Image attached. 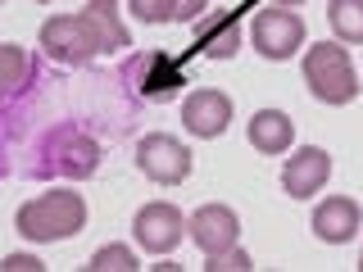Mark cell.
<instances>
[{"label": "cell", "instance_id": "24", "mask_svg": "<svg viewBox=\"0 0 363 272\" xmlns=\"http://www.w3.org/2000/svg\"><path fill=\"white\" fill-rule=\"evenodd\" d=\"M359 272H363V254H359Z\"/></svg>", "mask_w": 363, "mask_h": 272}, {"label": "cell", "instance_id": "12", "mask_svg": "<svg viewBox=\"0 0 363 272\" xmlns=\"http://www.w3.org/2000/svg\"><path fill=\"white\" fill-rule=\"evenodd\" d=\"M359 232V204L350 196H327L313 209V236L327 245H345Z\"/></svg>", "mask_w": 363, "mask_h": 272}, {"label": "cell", "instance_id": "3", "mask_svg": "<svg viewBox=\"0 0 363 272\" xmlns=\"http://www.w3.org/2000/svg\"><path fill=\"white\" fill-rule=\"evenodd\" d=\"M100 168V145L91 141L86 132L77 128H50L41 136V159H37V173L41 177H68V181H82Z\"/></svg>", "mask_w": 363, "mask_h": 272}, {"label": "cell", "instance_id": "4", "mask_svg": "<svg viewBox=\"0 0 363 272\" xmlns=\"http://www.w3.org/2000/svg\"><path fill=\"white\" fill-rule=\"evenodd\" d=\"M41 50L50 55L55 64H68V68H82V64L96 60V55H105L100 50V32L91 28L86 14H55V18H45Z\"/></svg>", "mask_w": 363, "mask_h": 272}, {"label": "cell", "instance_id": "20", "mask_svg": "<svg viewBox=\"0 0 363 272\" xmlns=\"http://www.w3.org/2000/svg\"><path fill=\"white\" fill-rule=\"evenodd\" d=\"M204 268L209 272H245L255 264H250V254L241 245H232V249H218V254H204Z\"/></svg>", "mask_w": 363, "mask_h": 272}, {"label": "cell", "instance_id": "15", "mask_svg": "<svg viewBox=\"0 0 363 272\" xmlns=\"http://www.w3.org/2000/svg\"><path fill=\"white\" fill-rule=\"evenodd\" d=\"M82 14L91 18V28L100 32V50L105 55H118L123 45H128V28H123V18H118V0H86Z\"/></svg>", "mask_w": 363, "mask_h": 272}, {"label": "cell", "instance_id": "7", "mask_svg": "<svg viewBox=\"0 0 363 272\" xmlns=\"http://www.w3.org/2000/svg\"><path fill=\"white\" fill-rule=\"evenodd\" d=\"M250 41L264 60H291L295 50L304 45V18L295 9L277 5V9H264L255 14V28H250Z\"/></svg>", "mask_w": 363, "mask_h": 272}, {"label": "cell", "instance_id": "9", "mask_svg": "<svg viewBox=\"0 0 363 272\" xmlns=\"http://www.w3.org/2000/svg\"><path fill=\"white\" fill-rule=\"evenodd\" d=\"M327 177H332V154H327L323 145H304V150H295L286 164H281V191H286L291 200L318 196V191L327 186Z\"/></svg>", "mask_w": 363, "mask_h": 272}, {"label": "cell", "instance_id": "23", "mask_svg": "<svg viewBox=\"0 0 363 272\" xmlns=\"http://www.w3.org/2000/svg\"><path fill=\"white\" fill-rule=\"evenodd\" d=\"M272 5H286V9H295V5H304V0H272Z\"/></svg>", "mask_w": 363, "mask_h": 272}, {"label": "cell", "instance_id": "21", "mask_svg": "<svg viewBox=\"0 0 363 272\" xmlns=\"http://www.w3.org/2000/svg\"><path fill=\"white\" fill-rule=\"evenodd\" d=\"M41 268L45 264H41L37 254H9L5 264H0V272H41Z\"/></svg>", "mask_w": 363, "mask_h": 272}, {"label": "cell", "instance_id": "26", "mask_svg": "<svg viewBox=\"0 0 363 272\" xmlns=\"http://www.w3.org/2000/svg\"><path fill=\"white\" fill-rule=\"evenodd\" d=\"M0 5H5V0H0Z\"/></svg>", "mask_w": 363, "mask_h": 272}, {"label": "cell", "instance_id": "16", "mask_svg": "<svg viewBox=\"0 0 363 272\" xmlns=\"http://www.w3.org/2000/svg\"><path fill=\"white\" fill-rule=\"evenodd\" d=\"M327 23H332L336 41L359 45L363 41V0H332L327 5Z\"/></svg>", "mask_w": 363, "mask_h": 272}, {"label": "cell", "instance_id": "19", "mask_svg": "<svg viewBox=\"0 0 363 272\" xmlns=\"http://www.w3.org/2000/svg\"><path fill=\"white\" fill-rule=\"evenodd\" d=\"M128 5L141 23H173L177 18V0H128Z\"/></svg>", "mask_w": 363, "mask_h": 272}, {"label": "cell", "instance_id": "10", "mask_svg": "<svg viewBox=\"0 0 363 272\" xmlns=\"http://www.w3.org/2000/svg\"><path fill=\"white\" fill-rule=\"evenodd\" d=\"M186 227H191L186 236L200 245V254H218V249H232L241 241V218H236V209H227V204H200L186 218Z\"/></svg>", "mask_w": 363, "mask_h": 272}, {"label": "cell", "instance_id": "1", "mask_svg": "<svg viewBox=\"0 0 363 272\" xmlns=\"http://www.w3.org/2000/svg\"><path fill=\"white\" fill-rule=\"evenodd\" d=\"M18 236L32 245H50V241H68L86 227V200L77 191H45V196L28 200L18 209Z\"/></svg>", "mask_w": 363, "mask_h": 272}, {"label": "cell", "instance_id": "17", "mask_svg": "<svg viewBox=\"0 0 363 272\" xmlns=\"http://www.w3.org/2000/svg\"><path fill=\"white\" fill-rule=\"evenodd\" d=\"M23 77H28V50L23 45H0V96L18 91Z\"/></svg>", "mask_w": 363, "mask_h": 272}, {"label": "cell", "instance_id": "2", "mask_svg": "<svg viewBox=\"0 0 363 272\" xmlns=\"http://www.w3.org/2000/svg\"><path fill=\"white\" fill-rule=\"evenodd\" d=\"M304 82H309L313 100H323V105H350L359 96V73L350 64L345 45H336V41L304 50Z\"/></svg>", "mask_w": 363, "mask_h": 272}, {"label": "cell", "instance_id": "13", "mask_svg": "<svg viewBox=\"0 0 363 272\" xmlns=\"http://www.w3.org/2000/svg\"><path fill=\"white\" fill-rule=\"evenodd\" d=\"M196 45L209 60H232L236 50L245 45V32H241V18L236 14H223V18H196Z\"/></svg>", "mask_w": 363, "mask_h": 272}, {"label": "cell", "instance_id": "25", "mask_svg": "<svg viewBox=\"0 0 363 272\" xmlns=\"http://www.w3.org/2000/svg\"><path fill=\"white\" fill-rule=\"evenodd\" d=\"M37 5H50V0H37Z\"/></svg>", "mask_w": 363, "mask_h": 272}, {"label": "cell", "instance_id": "8", "mask_svg": "<svg viewBox=\"0 0 363 272\" xmlns=\"http://www.w3.org/2000/svg\"><path fill=\"white\" fill-rule=\"evenodd\" d=\"M227 123H232V96H223V91L204 86V91H191V96L182 100V128L191 136H200V141L223 136Z\"/></svg>", "mask_w": 363, "mask_h": 272}, {"label": "cell", "instance_id": "5", "mask_svg": "<svg viewBox=\"0 0 363 272\" xmlns=\"http://www.w3.org/2000/svg\"><path fill=\"white\" fill-rule=\"evenodd\" d=\"M136 168L159 186H177L191 177V150L168 132H150L136 141Z\"/></svg>", "mask_w": 363, "mask_h": 272}, {"label": "cell", "instance_id": "6", "mask_svg": "<svg viewBox=\"0 0 363 272\" xmlns=\"http://www.w3.org/2000/svg\"><path fill=\"white\" fill-rule=\"evenodd\" d=\"M132 232H136V245H141L145 254H168V249L182 245V236H186L191 227H186V218H182L177 204L150 200V204H141V209H136Z\"/></svg>", "mask_w": 363, "mask_h": 272}, {"label": "cell", "instance_id": "18", "mask_svg": "<svg viewBox=\"0 0 363 272\" xmlns=\"http://www.w3.org/2000/svg\"><path fill=\"white\" fill-rule=\"evenodd\" d=\"M91 272H136L141 264H136L132 245H100L96 254H91Z\"/></svg>", "mask_w": 363, "mask_h": 272}, {"label": "cell", "instance_id": "14", "mask_svg": "<svg viewBox=\"0 0 363 272\" xmlns=\"http://www.w3.org/2000/svg\"><path fill=\"white\" fill-rule=\"evenodd\" d=\"M291 141H295L291 113H281V109H259L255 118H250V145H255L259 154H286Z\"/></svg>", "mask_w": 363, "mask_h": 272}, {"label": "cell", "instance_id": "11", "mask_svg": "<svg viewBox=\"0 0 363 272\" xmlns=\"http://www.w3.org/2000/svg\"><path fill=\"white\" fill-rule=\"evenodd\" d=\"M132 77H136V96H145V100H168V96H177L182 91V68L168 60L164 50H150V55H141V60L132 64Z\"/></svg>", "mask_w": 363, "mask_h": 272}, {"label": "cell", "instance_id": "22", "mask_svg": "<svg viewBox=\"0 0 363 272\" xmlns=\"http://www.w3.org/2000/svg\"><path fill=\"white\" fill-rule=\"evenodd\" d=\"M204 9V0H177V18H196Z\"/></svg>", "mask_w": 363, "mask_h": 272}]
</instances>
